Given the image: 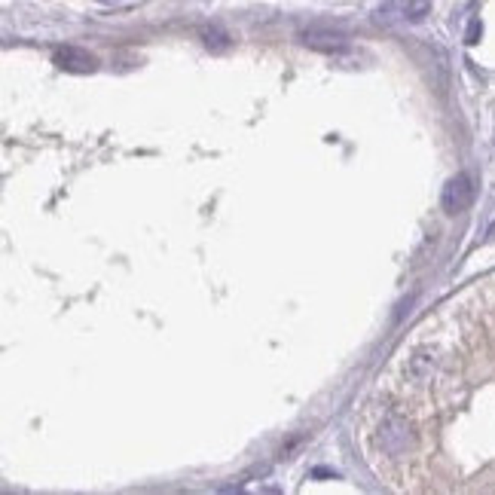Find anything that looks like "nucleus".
<instances>
[{
	"label": "nucleus",
	"mask_w": 495,
	"mask_h": 495,
	"mask_svg": "<svg viewBox=\"0 0 495 495\" xmlns=\"http://www.w3.org/2000/svg\"><path fill=\"white\" fill-rule=\"evenodd\" d=\"M471 199H474L471 174H456V178H449L444 192H440V205H444L446 214H462V211L471 205Z\"/></svg>",
	"instance_id": "obj_1"
},
{
	"label": "nucleus",
	"mask_w": 495,
	"mask_h": 495,
	"mask_svg": "<svg viewBox=\"0 0 495 495\" xmlns=\"http://www.w3.org/2000/svg\"><path fill=\"white\" fill-rule=\"evenodd\" d=\"M55 64L68 73H92L98 68L95 55L80 49V46H61V49H55Z\"/></svg>",
	"instance_id": "obj_2"
},
{
	"label": "nucleus",
	"mask_w": 495,
	"mask_h": 495,
	"mask_svg": "<svg viewBox=\"0 0 495 495\" xmlns=\"http://www.w3.org/2000/svg\"><path fill=\"white\" fill-rule=\"evenodd\" d=\"M379 444H382V449L389 456H401L403 449L410 446V431H407V425H403L401 419H389L382 425V431H379Z\"/></svg>",
	"instance_id": "obj_3"
},
{
	"label": "nucleus",
	"mask_w": 495,
	"mask_h": 495,
	"mask_svg": "<svg viewBox=\"0 0 495 495\" xmlns=\"http://www.w3.org/2000/svg\"><path fill=\"white\" fill-rule=\"evenodd\" d=\"M300 40L309 49H318V52H346L348 49L346 34H339V31H306Z\"/></svg>",
	"instance_id": "obj_4"
},
{
	"label": "nucleus",
	"mask_w": 495,
	"mask_h": 495,
	"mask_svg": "<svg viewBox=\"0 0 495 495\" xmlns=\"http://www.w3.org/2000/svg\"><path fill=\"white\" fill-rule=\"evenodd\" d=\"M401 16L407 18V6H403L401 0H389L382 9H376V22H379V25H394Z\"/></svg>",
	"instance_id": "obj_5"
},
{
	"label": "nucleus",
	"mask_w": 495,
	"mask_h": 495,
	"mask_svg": "<svg viewBox=\"0 0 495 495\" xmlns=\"http://www.w3.org/2000/svg\"><path fill=\"white\" fill-rule=\"evenodd\" d=\"M202 40H205L208 49L220 52V49H226V46H229V34L220 31V28H205V31H202Z\"/></svg>",
	"instance_id": "obj_6"
},
{
	"label": "nucleus",
	"mask_w": 495,
	"mask_h": 495,
	"mask_svg": "<svg viewBox=\"0 0 495 495\" xmlns=\"http://www.w3.org/2000/svg\"><path fill=\"white\" fill-rule=\"evenodd\" d=\"M431 9V0H410L407 4V18L410 22H422Z\"/></svg>",
	"instance_id": "obj_7"
},
{
	"label": "nucleus",
	"mask_w": 495,
	"mask_h": 495,
	"mask_svg": "<svg viewBox=\"0 0 495 495\" xmlns=\"http://www.w3.org/2000/svg\"><path fill=\"white\" fill-rule=\"evenodd\" d=\"M477 34H480V22L471 25V31H468V43H477Z\"/></svg>",
	"instance_id": "obj_8"
},
{
	"label": "nucleus",
	"mask_w": 495,
	"mask_h": 495,
	"mask_svg": "<svg viewBox=\"0 0 495 495\" xmlns=\"http://www.w3.org/2000/svg\"><path fill=\"white\" fill-rule=\"evenodd\" d=\"M486 236H489V238H495V224H492L489 229H486Z\"/></svg>",
	"instance_id": "obj_9"
},
{
	"label": "nucleus",
	"mask_w": 495,
	"mask_h": 495,
	"mask_svg": "<svg viewBox=\"0 0 495 495\" xmlns=\"http://www.w3.org/2000/svg\"><path fill=\"white\" fill-rule=\"evenodd\" d=\"M104 4H128V0H104Z\"/></svg>",
	"instance_id": "obj_10"
}]
</instances>
